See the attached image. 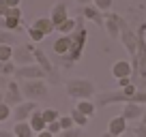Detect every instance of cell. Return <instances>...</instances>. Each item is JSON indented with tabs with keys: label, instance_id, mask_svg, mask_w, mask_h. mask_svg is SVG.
<instances>
[{
	"label": "cell",
	"instance_id": "6da1fadb",
	"mask_svg": "<svg viewBox=\"0 0 146 137\" xmlns=\"http://www.w3.org/2000/svg\"><path fill=\"white\" fill-rule=\"evenodd\" d=\"M112 103H140V105H146V90H137V86L129 84L123 90L101 92L99 99H97V107H108Z\"/></svg>",
	"mask_w": 146,
	"mask_h": 137
},
{
	"label": "cell",
	"instance_id": "7a4b0ae2",
	"mask_svg": "<svg viewBox=\"0 0 146 137\" xmlns=\"http://www.w3.org/2000/svg\"><path fill=\"white\" fill-rule=\"evenodd\" d=\"M86 37H88V30H86V26H84V17H78V26L71 32V49H69V54H67V58L71 60L73 64L82 60Z\"/></svg>",
	"mask_w": 146,
	"mask_h": 137
},
{
	"label": "cell",
	"instance_id": "3957f363",
	"mask_svg": "<svg viewBox=\"0 0 146 137\" xmlns=\"http://www.w3.org/2000/svg\"><path fill=\"white\" fill-rule=\"evenodd\" d=\"M67 88V94L75 101H82V99H90L95 94V84L90 79H84V77H75V79H69L64 84Z\"/></svg>",
	"mask_w": 146,
	"mask_h": 137
},
{
	"label": "cell",
	"instance_id": "277c9868",
	"mask_svg": "<svg viewBox=\"0 0 146 137\" xmlns=\"http://www.w3.org/2000/svg\"><path fill=\"white\" fill-rule=\"evenodd\" d=\"M22 84V92L28 101H39V99H47L50 90H47V84L43 77H36V79H19Z\"/></svg>",
	"mask_w": 146,
	"mask_h": 137
},
{
	"label": "cell",
	"instance_id": "5b68a950",
	"mask_svg": "<svg viewBox=\"0 0 146 137\" xmlns=\"http://www.w3.org/2000/svg\"><path fill=\"white\" fill-rule=\"evenodd\" d=\"M26 45L30 47V51L35 54V62L39 64V67H41L43 71H45L47 79H50L52 84H58V73L54 71V67H56V64H54V60H52V58H47V54H45V51H43L39 45H36V43H32V41H30V43H26Z\"/></svg>",
	"mask_w": 146,
	"mask_h": 137
},
{
	"label": "cell",
	"instance_id": "8992f818",
	"mask_svg": "<svg viewBox=\"0 0 146 137\" xmlns=\"http://www.w3.org/2000/svg\"><path fill=\"white\" fill-rule=\"evenodd\" d=\"M127 26L123 17L118 13H105V30H108V37L110 39H120V30Z\"/></svg>",
	"mask_w": 146,
	"mask_h": 137
},
{
	"label": "cell",
	"instance_id": "52a82bcc",
	"mask_svg": "<svg viewBox=\"0 0 146 137\" xmlns=\"http://www.w3.org/2000/svg\"><path fill=\"white\" fill-rule=\"evenodd\" d=\"M13 77L15 79H36V77L47 79V75H45V71H43L36 62H32V64H22V67H17Z\"/></svg>",
	"mask_w": 146,
	"mask_h": 137
},
{
	"label": "cell",
	"instance_id": "ba28073f",
	"mask_svg": "<svg viewBox=\"0 0 146 137\" xmlns=\"http://www.w3.org/2000/svg\"><path fill=\"white\" fill-rule=\"evenodd\" d=\"M5 103H9V105H19V103H24V92H22L19 79H9V84H7V88H5Z\"/></svg>",
	"mask_w": 146,
	"mask_h": 137
},
{
	"label": "cell",
	"instance_id": "9c48e42d",
	"mask_svg": "<svg viewBox=\"0 0 146 137\" xmlns=\"http://www.w3.org/2000/svg\"><path fill=\"white\" fill-rule=\"evenodd\" d=\"M137 75L142 82H146V37H137Z\"/></svg>",
	"mask_w": 146,
	"mask_h": 137
},
{
	"label": "cell",
	"instance_id": "30bf717a",
	"mask_svg": "<svg viewBox=\"0 0 146 137\" xmlns=\"http://www.w3.org/2000/svg\"><path fill=\"white\" fill-rule=\"evenodd\" d=\"M82 17H84V19H90V22L97 24L99 28H105V13H103L101 9H97L95 5L82 7Z\"/></svg>",
	"mask_w": 146,
	"mask_h": 137
},
{
	"label": "cell",
	"instance_id": "8fae6325",
	"mask_svg": "<svg viewBox=\"0 0 146 137\" xmlns=\"http://www.w3.org/2000/svg\"><path fill=\"white\" fill-rule=\"evenodd\" d=\"M13 62L17 64V67H22V64H32L35 62V54L30 51V47L24 43V45H17L13 47Z\"/></svg>",
	"mask_w": 146,
	"mask_h": 137
},
{
	"label": "cell",
	"instance_id": "7c38bea8",
	"mask_svg": "<svg viewBox=\"0 0 146 137\" xmlns=\"http://www.w3.org/2000/svg\"><path fill=\"white\" fill-rule=\"evenodd\" d=\"M36 103L35 101H26V103H19V105H15V109H13V116L11 118L15 120V122H22V120H28L32 116V111L36 109Z\"/></svg>",
	"mask_w": 146,
	"mask_h": 137
},
{
	"label": "cell",
	"instance_id": "4fadbf2b",
	"mask_svg": "<svg viewBox=\"0 0 146 137\" xmlns=\"http://www.w3.org/2000/svg\"><path fill=\"white\" fill-rule=\"evenodd\" d=\"M127 128H129V120L125 118L123 114L116 116V118H112V120L108 122V131L114 133V135H118V137L123 135V133H127Z\"/></svg>",
	"mask_w": 146,
	"mask_h": 137
},
{
	"label": "cell",
	"instance_id": "5bb4252c",
	"mask_svg": "<svg viewBox=\"0 0 146 137\" xmlns=\"http://www.w3.org/2000/svg\"><path fill=\"white\" fill-rule=\"evenodd\" d=\"M50 19L54 22V26H60L64 19H69V15H67V2H56V5L52 7V11H50Z\"/></svg>",
	"mask_w": 146,
	"mask_h": 137
},
{
	"label": "cell",
	"instance_id": "9a60e30c",
	"mask_svg": "<svg viewBox=\"0 0 146 137\" xmlns=\"http://www.w3.org/2000/svg\"><path fill=\"white\" fill-rule=\"evenodd\" d=\"M112 75H114L116 79H120V77H131V75H133L131 62H127V60H116L114 67H112Z\"/></svg>",
	"mask_w": 146,
	"mask_h": 137
},
{
	"label": "cell",
	"instance_id": "2e32d148",
	"mask_svg": "<svg viewBox=\"0 0 146 137\" xmlns=\"http://www.w3.org/2000/svg\"><path fill=\"white\" fill-rule=\"evenodd\" d=\"M142 114H144V107H142L140 103H127V105L123 107V116L129 120V122L142 120Z\"/></svg>",
	"mask_w": 146,
	"mask_h": 137
},
{
	"label": "cell",
	"instance_id": "e0dca14e",
	"mask_svg": "<svg viewBox=\"0 0 146 137\" xmlns=\"http://www.w3.org/2000/svg\"><path fill=\"white\" fill-rule=\"evenodd\" d=\"M52 49H54V54H58V56L69 54V49H71V34H62V37H58L54 41V45H52Z\"/></svg>",
	"mask_w": 146,
	"mask_h": 137
},
{
	"label": "cell",
	"instance_id": "ac0fdd59",
	"mask_svg": "<svg viewBox=\"0 0 146 137\" xmlns=\"http://www.w3.org/2000/svg\"><path fill=\"white\" fill-rule=\"evenodd\" d=\"M28 122H30V126L35 128V133H41V131L47 128V122L43 120V109H39V107L32 111V116L28 118Z\"/></svg>",
	"mask_w": 146,
	"mask_h": 137
},
{
	"label": "cell",
	"instance_id": "d6986e66",
	"mask_svg": "<svg viewBox=\"0 0 146 137\" xmlns=\"http://www.w3.org/2000/svg\"><path fill=\"white\" fill-rule=\"evenodd\" d=\"M13 133H15V137H36L35 128L30 126V122H28V120H22V122H15V126H13Z\"/></svg>",
	"mask_w": 146,
	"mask_h": 137
},
{
	"label": "cell",
	"instance_id": "ffe728a7",
	"mask_svg": "<svg viewBox=\"0 0 146 137\" xmlns=\"http://www.w3.org/2000/svg\"><path fill=\"white\" fill-rule=\"evenodd\" d=\"M32 26H35V28H39V30H41L43 34H45V37H50L52 32H56V26H54V22H52L50 17H36Z\"/></svg>",
	"mask_w": 146,
	"mask_h": 137
},
{
	"label": "cell",
	"instance_id": "44dd1931",
	"mask_svg": "<svg viewBox=\"0 0 146 137\" xmlns=\"http://www.w3.org/2000/svg\"><path fill=\"white\" fill-rule=\"evenodd\" d=\"M0 28L11 30V32H19V30H22V19L11 17V15H7V17H0Z\"/></svg>",
	"mask_w": 146,
	"mask_h": 137
},
{
	"label": "cell",
	"instance_id": "7402d4cb",
	"mask_svg": "<svg viewBox=\"0 0 146 137\" xmlns=\"http://www.w3.org/2000/svg\"><path fill=\"white\" fill-rule=\"evenodd\" d=\"M75 107H78V109L82 111V114L90 116V118L97 114V103L92 105V101H90V99H82V101H78V103H75Z\"/></svg>",
	"mask_w": 146,
	"mask_h": 137
},
{
	"label": "cell",
	"instance_id": "603a6c76",
	"mask_svg": "<svg viewBox=\"0 0 146 137\" xmlns=\"http://www.w3.org/2000/svg\"><path fill=\"white\" fill-rule=\"evenodd\" d=\"M73 118V122H75V126H86L88 124V120H90V116H86V114H82V111L78 109V107H73L71 109V114H69Z\"/></svg>",
	"mask_w": 146,
	"mask_h": 137
},
{
	"label": "cell",
	"instance_id": "cb8c5ba5",
	"mask_svg": "<svg viewBox=\"0 0 146 137\" xmlns=\"http://www.w3.org/2000/svg\"><path fill=\"white\" fill-rule=\"evenodd\" d=\"M75 26H78V19H64L60 26H56V32H60V34H71V32L75 30Z\"/></svg>",
	"mask_w": 146,
	"mask_h": 137
},
{
	"label": "cell",
	"instance_id": "d4e9b609",
	"mask_svg": "<svg viewBox=\"0 0 146 137\" xmlns=\"http://www.w3.org/2000/svg\"><path fill=\"white\" fill-rule=\"evenodd\" d=\"M2 43H7V45H15V43H17V37H15V32L0 28V45H2Z\"/></svg>",
	"mask_w": 146,
	"mask_h": 137
},
{
	"label": "cell",
	"instance_id": "484cf974",
	"mask_svg": "<svg viewBox=\"0 0 146 137\" xmlns=\"http://www.w3.org/2000/svg\"><path fill=\"white\" fill-rule=\"evenodd\" d=\"M15 68H17V64L13 62V60H0V73L2 75H15Z\"/></svg>",
	"mask_w": 146,
	"mask_h": 137
},
{
	"label": "cell",
	"instance_id": "4316f807",
	"mask_svg": "<svg viewBox=\"0 0 146 137\" xmlns=\"http://www.w3.org/2000/svg\"><path fill=\"white\" fill-rule=\"evenodd\" d=\"M54 64H58L60 68H64V71H69V68H73L75 64L71 62V60L67 58V54L64 56H58V54H54Z\"/></svg>",
	"mask_w": 146,
	"mask_h": 137
},
{
	"label": "cell",
	"instance_id": "83f0119b",
	"mask_svg": "<svg viewBox=\"0 0 146 137\" xmlns=\"http://www.w3.org/2000/svg\"><path fill=\"white\" fill-rule=\"evenodd\" d=\"M26 32H28V37H30V41H32V43H41L43 39H45V34H43L39 28H35V26L26 28Z\"/></svg>",
	"mask_w": 146,
	"mask_h": 137
},
{
	"label": "cell",
	"instance_id": "f1b7e54d",
	"mask_svg": "<svg viewBox=\"0 0 146 137\" xmlns=\"http://www.w3.org/2000/svg\"><path fill=\"white\" fill-rule=\"evenodd\" d=\"M56 137H82V126H71V128H62Z\"/></svg>",
	"mask_w": 146,
	"mask_h": 137
},
{
	"label": "cell",
	"instance_id": "f546056e",
	"mask_svg": "<svg viewBox=\"0 0 146 137\" xmlns=\"http://www.w3.org/2000/svg\"><path fill=\"white\" fill-rule=\"evenodd\" d=\"M11 116H13V111H11V105L2 101V103H0V122H7Z\"/></svg>",
	"mask_w": 146,
	"mask_h": 137
},
{
	"label": "cell",
	"instance_id": "4dcf8cb0",
	"mask_svg": "<svg viewBox=\"0 0 146 137\" xmlns=\"http://www.w3.org/2000/svg\"><path fill=\"white\" fill-rule=\"evenodd\" d=\"M0 60H13V45H0Z\"/></svg>",
	"mask_w": 146,
	"mask_h": 137
},
{
	"label": "cell",
	"instance_id": "1f68e13d",
	"mask_svg": "<svg viewBox=\"0 0 146 137\" xmlns=\"http://www.w3.org/2000/svg\"><path fill=\"white\" fill-rule=\"evenodd\" d=\"M92 5H95L97 9H101L103 13H108V11L112 9V5H114V0H92Z\"/></svg>",
	"mask_w": 146,
	"mask_h": 137
},
{
	"label": "cell",
	"instance_id": "d6a6232c",
	"mask_svg": "<svg viewBox=\"0 0 146 137\" xmlns=\"http://www.w3.org/2000/svg\"><path fill=\"white\" fill-rule=\"evenodd\" d=\"M60 116H58V111L56 109H52V107H47V109H43V120H45L47 124L50 122H54V120H58Z\"/></svg>",
	"mask_w": 146,
	"mask_h": 137
},
{
	"label": "cell",
	"instance_id": "836d02e7",
	"mask_svg": "<svg viewBox=\"0 0 146 137\" xmlns=\"http://www.w3.org/2000/svg\"><path fill=\"white\" fill-rule=\"evenodd\" d=\"M47 131H50V133H54V135H58V133L62 131V126H60V118H58V120H54V122H50V124H47Z\"/></svg>",
	"mask_w": 146,
	"mask_h": 137
},
{
	"label": "cell",
	"instance_id": "e575fe53",
	"mask_svg": "<svg viewBox=\"0 0 146 137\" xmlns=\"http://www.w3.org/2000/svg\"><path fill=\"white\" fill-rule=\"evenodd\" d=\"M60 126L62 128H71V126H75V122H73L71 116H60Z\"/></svg>",
	"mask_w": 146,
	"mask_h": 137
},
{
	"label": "cell",
	"instance_id": "d590c367",
	"mask_svg": "<svg viewBox=\"0 0 146 137\" xmlns=\"http://www.w3.org/2000/svg\"><path fill=\"white\" fill-rule=\"evenodd\" d=\"M7 15H11V17H17V19H22V17H24V11H22V7H11V9H9V13H7ZM7 15H5V17H7Z\"/></svg>",
	"mask_w": 146,
	"mask_h": 137
},
{
	"label": "cell",
	"instance_id": "8d00e7d4",
	"mask_svg": "<svg viewBox=\"0 0 146 137\" xmlns=\"http://www.w3.org/2000/svg\"><path fill=\"white\" fill-rule=\"evenodd\" d=\"M133 135H135V137H146V124L142 122L140 126H135V128H133Z\"/></svg>",
	"mask_w": 146,
	"mask_h": 137
},
{
	"label": "cell",
	"instance_id": "74e56055",
	"mask_svg": "<svg viewBox=\"0 0 146 137\" xmlns=\"http://www.w3.org/2000/svg\"><path fill=\"white\" fill-rule=\"evenodd\" d=\"M9 9L11 7L7 5V0H0V17H5V15L9 13Z\"/></svg>",
	"mask_w": 146,
	"mask_h": 137
},
{
	"label": "cell",
	"instance_id": "f35d334b",
	"mask_svg": "<svg viewBox=\"0 0 146 137\" xmlns=\"http://www.w3.org/2000/svg\"><path fill=\"white\" fill-rule=\"evenodd\" d=\"M129 84H131V77H120V79H118V86H120V88H127Z\"/></svg>",
	"mask_w": 146,
	"mask_h": 137
},
{
	"label": "cell",
	"instance_id": "ab89813d",
	"mask_svg": "<svg viewBox=\"0 0 146 137\" xmlns=\"http://www.w3.org/2000/svg\"><path fill=\"white\" fill-rule=\"evenodd\" d=\"M7 84H9L7 75H2V73H0V90H2V88H7Z\"/></svg>",
	"mask_w": 146,
	"mask_h": 137
},
{
	"label": "cell",
	"instance_id": "60d3db41",
	"mask_svg": "<svg viewBox=\"0 0 146 137\" xmlns=\"http://www.w3.org/2000/svg\"><path fill=\"white\" fill-rule=\"evenodd\" d=\"M0 137H15V133H13V131H7V128H2V131H0Z\"/></svg>",
	"mask_w": 146,
	"mask_h": 137
},
{
	"label": "cell",
	"instance_id": "b9f144b4",
	"mask_svg": "<svg viewBox=\"0 0 146 137\" xmlns=\"http://www.w3.org/2000/svg\"><path fill=\"white\" fill-rule=\"evenodd\" d=\"M36 137H56V135H54V133H50V131H47V128H45V131L36 133Z\"/></svg>",
	"mask_w": 146,
	"mask_h": 137
},
{
	"label": "cell",
	"instance_id": "7bdbcfd3",
	"mask_svg": "<svg viewBox=\"0 0 146 137\" xmlns=\"http://www.w3.org/2000/svg\"><path fill=\"white\" fill-rule=\"evenodd\" d=\"M7 5H9V7H19V5H22V0H7Z\"/></svg>",
	"mask_w": 146,
	"mask_h": 137
},
{
	"label": "cell",
	"instance_id": "ee69618b",
	"mask_svg": "<svg viewBox=\"0 0 146 137\" xmlns=\"http://www.w3.org/2000/svg\"><path fill=\"white\" fill-rule=\"evenodd\" d=\"M75 2H78V5H82V7H86V5H90L92 0H75Z\"/></svg>",
	"mask_w": 146,
	"mask_h": 137
},
{
	"label": "cell",
	"instance_id": "f6af8a7d",
	"mask_svg": "<svg viewBox=\"0 0 146 137\" xmlns=\"http://www.w3.org/2000/svg\"><path fill=\"white\" fill-rule=\"evenodd\" d=\"M101 137H118V135H114V133H110V131H105V133H101Z\"/></svg>",
	"mask_w": 146,
	"mask_h": 137
},
{
	"label": "cell",
	"instance_id": "bcb514c9",
	"mask_svg": "<svg viewBox=\"0 0 146 137\" xmlns=\"http://www.w3.org/2000/svg\"><path fill=\"white\" fill-rule=\"evenodd\" d=\"M142 122L146 124V107H144V114H142Z\"/></svg>",
	"mask_w": 146,
	"mask_h": 137
}]
</instances>
